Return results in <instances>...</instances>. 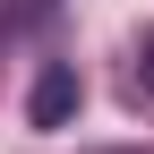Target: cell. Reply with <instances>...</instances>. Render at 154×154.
I'll list each match as a JSON object with an SVG mask.
<instances>
[{
  "mask_svg": "<svg viewBox=\"0 0 154 154\" xmlns=\"http://www.w3.org/2000/svg\"><path fill=\"white\" fill-rule=\"evenodd\" d=\"M77 111H86V77L77 60H43L26 77V128H69Z\"/></svg>",
  "mask_w": 154,
  "mask_h": 154,
  "instance_id": "6da1fadb",
  "label": "cell"
},
{
  "mask_svg": "<svg viewBox=\"0 0 154 154\" xmlns=\"http://www.w3.org/2000/svg\"><path fill=\"white\" fill-rule=\"evenodd\" d=\"M60 0H0V34H26V26H51Z\"/></svg>",
  "mask_w": 154,
  "mask_h": 154,
  "instance_id": "7a4b0ae2",
  "label": "cell"
},
{
  "mask_svg": "<svg viewBox=\"0 0 154 154\" xmlns=\"http://www.w3.org/2000/svg\"><path fill=\"white\" fill-rule=\"evenodd\" d=\"M128 94H137V103H154V26H146V43H137V69H128Z\"/></svg>",
  "mask_w": 154,
  "mask_h": 154,
  "instance_id": "3957f363",
  "label": "cell"
},
{
  "mask_svg": "<svg viewBox=\"0 0 154 154\" xmlns=\"http://www.w3.org/2000/svg\"><path fill=\"white\" fill-rule=\"evenodd\" d=\"M94 154H154V146H94Z\"/></svg>",
  "mask_w": 154,
  "mask_h": 154,
  "instance_id": "277c9868",
  "label": "cell"
}]
</instances>
